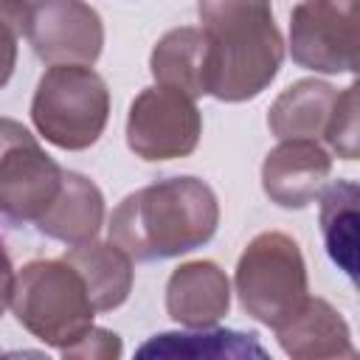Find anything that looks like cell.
<instances>
[{
    "instance_id": "1",
    "label": "cell",
    "mask_w": 360,
    "mask_h": 360,
    "mask_svg": "<svg viewBox=\"0 0 360 360\" xmlns=\"http://www.w3.org/2000/svg\"><path fill=\"white\" fill-rule=\"evenodd\" d=\"M219 225V202L200 177H169L127 194L110 217V242L135 262L202 248Z\"/></svg>"
},
{
    "instance_id": "2",
    "label": "cell",
    "mask_w": 360,
    "mask_h": 360,
    "mask_svg": "<svg viewBox=\"0 0 360 360\" xmlns=\"http://www.w3.org/2000/svg\"><path fill=\"white\" fill-rule=\"evenodd\" d=\"M208 39V96L219 101L256 98L284 62V39L270 0H197Z\"/></svg>"
},
{
    "instance_id": "3",
    "label": "cell",
    "mask_w": 360,
    "mask_h": 360,
    "mask_svg": "<svg viewBox=\"0 0 360 360\" xmlns=\"http://www.w3.org/2000/svg\"><path fill=\"white\" fill-rule=\"evenodd\" d=\"M17 321L42 343L68 349L90 326L96 307L84 278L65 259H34L14 273L11 304Z\"/></svg>"
},
{
    "instance_id": "4",
    "label": "cell",
    "mask_w": 360,
    "mask_h": 360,
    "mask_svg": "<svg viewBox=\"0 0 360 360\" xmlns=\"http://www.w3.org/2000/svg\"><path fill=\"white\" fill-rule=\"evenodd\" d=\"M110 118V90L90 65H51L37 82L31 121L37 132L68 152L93 146Z\"/></svg>"
},
{
    "instance_id": "5",
    "label": "cell",
    "mask_w": 360,
    "mask_h": 360,
    "mask_svg": "<svg viewBox=\"0 0 360 360\" xmlns=\"http://www.w3.org/2000/svg\"><path fill=\"white\" fill-rule=\"evenodd\" d=\"M242 309L276 329L307 301V264L292 236L264 231L248 242L233 273Z\"/></svg>"
},
{
    "instance_id": "6",
    "label": "cell",
    "mask_w": 360,
    "mask_h": 360,
    "mask_svg": "<svg viewBox=\"0 0 360 360\" xmlns=\"http://www.w3.org/2000/svg\"><path fill=\"white\" fill-rule=\"evenodd\" d=\"M65 169L14 118H0V214L37 222L62 188Z\"/></svg>"
},
{
    "instance_id": "7",
    "label": "cell",
    "mask_w": 360,
    "mask_h": 360,
    "mask_svg": "<svg viewBox=\"0 0 360 360\" xmlns=\"http://www.w3.org/2000/svg\"><path fill=\"white\" fill-rule=\"evenodd\" d=\"M357 0H301L290 14V56L315 73L357 70Z\"/></svg>"
},
{
    "instance_id": "8",
    "label": "cell",
    "mask_w": 360,
    "mask_h": 360,
    "mask_svg": "<svg viewBox=\"0 0 360 360\" xmlns=\"http://www.w3.org/2000/svg\"><path fill=\"white\" fill-rule=\"evenodd\" d=\"M202 115L180 90L146 87L135 96L127 115V146L141 160H174L197 149Z\"/></svg>"
},
{
    "instance_id": "9",
    "label": "cell",
    "mask_w": 360,
    "mask_h": 360,
    "mask_svg": "<svg viewBox=\"0 0 360 360\" xmlns=\"http://www.w3.org/2000/svg\"><path fill=\"white\" fill-rule=\"evenodd\" d=\"M25 37L48 65H93L101 56L104 22L84 0H39Z\"/></svg>"
},
{
    "instance_id": "10",
    "label": "cell",
    "mask_w": 360,
    "mask_h": 360,
    "mask_svg": "<svg viewBox=\"0 0 360 360\" xmlns=\"http://www.w3.org/2000/svg\"><path fill=\"white\" fill-rule=\"evenodd\" d=\"M332 172V155L318 141H281L262 163V188L281 208H307Z\"/></svg>"
},
{
    "instance_id": "11",
    "label": "cell",
    "mask_w": 360,
    "mask_h": 360,
    "mask_svg": "<svg viewBox=\"0 0 360 360\" xmlns=\"http://www.w3.org/2000/svg\"><path fill=\"white\" fill-rule=\"evenodd\" d=\"M231 309V281L217 262L197 259L172 270L166 281V312L188 329L217 326Z\"/></svg>"
},
{
    "instance_id": "12",
    "label": "cell",
    "mask_w": 360,
    "mask_h": 360,
    "mask_svg": "<svg viewBox=\"0 0 360 360\" xmlns=\"http://www.w3.org/2000/svg\"><path fill=\"white\" fill-rule=\"evenodd\" d=\"M278 346L295 360L318 357H354V343L343 315L323 298H309L276 326Z\"/></svg>"
},
{
    "instance_id": "13",
    "label": "cell",
    "mask_w": 360,
    "mask_h": 360,
    "mask_svg": "<svg viewBox=\"0 0 360 360\" xmlns=\"http://www.w3.org/2000/svg\"><path fill=\"white\" fill-rule=\"evenodd\" d=\"M101 225H104V197L98 186L90 177L65 169L62 188L56 200L48 205V211L37 219V228L45 236L73 248L93 242Z\"/></svg>"
},
{
    "instance_id": "14",
    "label": "cell",
    "mask_w": 360,
    "mask_h": 360,
    "mask_svg": "<svg viewBox=\"0 0 360 360\" xmlns=\"http://www.w3.org/2000/svg\"><path fill=\"white\" fill-rule=\"evenodd\" d=\"M149 70L160 87L186 93L188 98L208 96L211 53L202 28L183 25L166 31L149 56Z\"/></svg>"
},
{
    "instance_id": "15",
    "label": "cell",
    "mask_w": 360,
    "mask_h": 360,
    "mask_svg": "<svg viewBox=\"0 0 360 360\" xmlns=\"http://www.w3.org/2000/svg\"><path fill=\"white\" fill-rule=\"evenodd\" d=\"M338 90L321 79H301L273 101L267 127L278 141H321L326 135Z\"/></svg>"
},
{
    "instance_id": "16",
    "label": "cell",
    "mask_w": 360,
    "mask_h": 360,
    "mask_svg": "<svg viewBox=\"0 0 360 360\" xmlns=\"http://www.w3.org/2000/svg\"><path fill=\"white\" fill-rule=\"evenodd\" d=\"M84 278L87 295L96 312H110L129 298L132 290V259L112 242H84L73 245L65 256Z\"/></svg>"
},
{
    "instance_id": "17",
    "label": "cell",
    "mask_w": 360,
    "mask_h": 360,
    "mask_svg": "<svg viewBox=\"0 0 360 360\" xmlns=\"http://www.w3.org/2000/svg\"><path fill=\"white\" fill-rule=\"evenodd\" d=\"M138 357H267L256 335L233 329H194V332H163L149 338Z\"/></svg>"
},
{
    "instance_id": "18",
    "label": "cell",
    "mask_w": 360,
    "mask_h": 360,
    "mask_svg": "<svg viewBox=\"0 0 360 360\" xmlns=\"http://www.w3.org/2000/svg\"><path fill=\"white\" fill-rule=\"evenodd\" d=\"M321 233L332 262L349 276H357V200L360 191L352 180H335L321 188Z\"/></svg>"
},
{
    "instance_id": "19",
    "label": "cell",
    "mask_w": 360,
    "mask_h": 360,
    "mask_svg": "<svg viewBox=\"0 0 360 360\" xmlns=\"http://www.w3.org/2000/svg\"><path fill=\"white\" fill-rule=\"evenodd\" d=\"M31 11L34 3L28 0H0V90L17 68V39L25 37Z\"/></svg>"
},
{
    "instance_id": "20",
    "label": "cell",
    "mask_w": 360,
    "mask_h": 360,
    "mask_svg": "<svg viewBox=\"0 0 360 360\" xmlns=\"http://www.w3.org/2000/svg\"><path fill=\"white\" fill-rule=\"evenodd\" d=\"M323 141L338 158L343 160L357 158V84H349L343 93H338Z\"/></svg>"
},
{
    "instance_id": "21",
    "label": "cell",
    "mask_w": 360,
    "mask_h": 360,
    "mask_svg": "<svg viewBox=\"0 0 360 360\" xmlns=\"http://www.w3.org/2000/svg\"><path fill=\"white\" fill-rule=\"evenodd\" d=\"M121 352H124V346H121V338L115 332L101 329V326H90L76 343H70L59 354L70 357V360H115V357H121Z\"/></svg>"
},
{
    "instance_id": "22",
    "label": "cell",
    "mask_w": 360,
    "mask_h": 360,
    "mask_svg": "<svg viewBox=\"0 0 360 360\" xmlns=\"http://www.w3.org/2000/svg\"><path fill=\"white\" fill-rule=\"evenodd\" d=\"M11 287H14V267L8 253L0 245V315L6 312V307L11 304Z\"/></svg>"
},
{
    "instance_id": "23",
    "label": "cell",
    "mask_w": 360,
    "mask_h": 360,
    "mask_svg": "<svg viewBox=\"0 0 360 360\" xmlns=\"http://www.w3.org/2000/svg\"><path fill=\"white\" fill-rule=\"evenodd\" d=\"M28 3H34V6H37V3H39V0H28Z\"/></svg>"
}]
</instances>
